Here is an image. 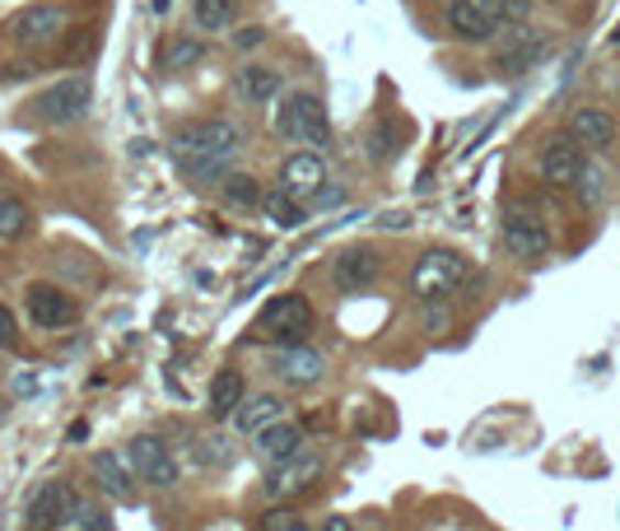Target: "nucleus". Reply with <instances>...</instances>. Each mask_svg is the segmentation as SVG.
<instances>
[{
	"label": "nucleus",
	"mask_w": 620,
	"mask_h": 531,
	"mask_svg": "<svg viewBox=\"0 0 620 531\" xmlns=\"http://www.w3.org/2000/svg\"><path fill=\"white\" fill-rule=\"evenodd\" d=\"M285 416V406H280V397H243V406H239V429L243 434H262L266 424H276Z\"/></svg>",
	"instance_id": "nucleus-23"
},
{
	"label": "nucleus",
	"mask_w": 620,
	"mask_h": 531,
	"mask_svg": "<svg viewBox=\"0 0 620 531\" xmlns=\"http://www.w3.org/2000/svg\"><path fill=\"white\" fill-rule=\"evenodd\" d=\"M443 19H449V29L462 37V43H490V37L499 33V19L480 5V0H449Z\"/></svg>",
	"instance_id": "nucleus-12"
},
{
	"label": "nucleus",
	"mask_w": 620,
	"mask_h": 531,
	"mask_svg": "<svg viewBox=\"0 0 620 531\" xmlns=\"http://www.w3.org/2000/svg\"><path fill=\"white\" fill-rule=\"evenodd\" d=\"M262 331L280 345H299L308 331H313V303L303 294H280L262 308Z\"/></svg>",
	"instance_id": "nucleus-5"
},
{
	"label": "nucleus",
	"mask_w": 620,
	"mask_h": 531,
	"mask_svg": "<svg viewBox=\"0 0 620 531\" xmlns=\"http://www.w3.org/2000/svg\"><path fill=\"white\" fill-rule=\"evenodd\" d=\"M449 308H443L439 299H424V331H430V336H443V331H449Z\"/></svg>",
	"instance_id": "nucleus-31"
},
{
	"label": "nucleus",
	"mask_w": 620,
	"mask_h": 531,
	"mask_svg": "<svg viewBox=\"0 0 620 531\" xmlns=\"http://www.w3.org/2000/svg\"><path fill=\"white\" fill-rule=\"evenodd\" d=\"M262 37H266V29H257V24H247V29H239V33H234V43H239V47H257V43H262Z\"/></svg>",
	"instance_id": "nucleus-36"
},
{
	"label": "nucleus",
	"mask_w": 620,
	"mask_h": 531,
	"mask_svg": "<svg viewBox=\"0 0 620 531\" xmlns=\"http://www.w3.org/2000/svg\"><path fill=\"white\" fill-rule=\"evenodd\" d=\"M295 531H308V527H303V522H299V527H295Z\"/></svg>",
	"instance_id": "nucleus-40"
},
{
	"label": "nucleus",
	"mask_w": 620,
	"mask_h": 531,
	"mask_svg": "<svg viewBox=\"0 0 620 531\" xmlns=\"http://www.w3.org/2000/svg\"><path fill=\"white\" fill-rule=\"evenodd\" d=\"M503 243H509L513 257H522V262H541V257L551 252V229H546V220H541L536 210L513 206L509 214H503Z\"/></svg>",
	"instance_id": "nucleus-7"
},
{
	"label": "nucleus",
	"mask_w": 620,
	"mask_h": 531,
	"mask_svg": "<svg viewBox=\"0 0 620 531\" xmlns=\"http://www.w3.org/2000/svg\"><path fill=\"white\" fill-rule=\"evenodd\" d=\"M197 56H201L197 43H178V47L168 52V62H173V66H187V62H197Z\"/></svg>",
	"instance_id": "nucleus-34"
},
{
	"label": "nucleus",
	"mask_w": 620,
	"mask_h": 531,
	"mask_svg": "<svg viewBox=\"0 0 620 531\" xmlns=\"http://www.w3.org/2000/svg\"><path fill=\"white\" fill-rule=\"evenodd\" d=\"M0 350H19V322L5 303H0Z\"/></svg>",
	"instance_id": "nucleus-33"
},
{
	"label": "nucleus",
	"mask_w": 620,
	"mask_h": 531,
	"mask_svg": "<svg viewBox=\"0 0 620 531\" xmlns=\"http://www.w3.org/2000/svg\"><path fill=\"white\" fill-rule=\"evenodd\" d=\"M299 452H303V429H299V424H289V420L266 424L262 434H257V457H262L266 466L289 462V457H299Z\"/></svg>",
	"instance_id": "nucleus-19"
},
{
	"label": "nucleus",
	"mask_w": 620,
	"mask_h": 531,
	"mask_svg": "<svg viewBox=\"0 0 620 531\" xmlns=\"http://www.w3.org/2000/svg\"><path fill=\"white\" fill-rule=\"evenodd\" d=\"M66 33V10L62 5H33L14 19V43L24 47H47Z\"/></svg>",
	"instance_id": "nucleus-13"
},
{
	"label": "nucleus",
	"mask_w": 620,
	"mask_h": 531,
	"mask_svg": "<svg viewBox=\"0 0 620 531\" xmlns=\"http://www.w3.org/2000/svg\"><path fill=\"white\" fill-rule=\"evenodd\" d=\"M80 527H85V531H108V522H103L99 508H85V504H80Z\"/></svg>",
	"instance_id": "nucleus-35"
},
{
	"label": "nucleus",
	"mask_w": 620,
	"mask_h": 531,
	"mask_svg": "<svg viewBox=\"0 0 620 531\" xmlns=\"http://www.w3.org/2000/svg\"><path fill=\"white\" fill-rule=\"evenodd\" d=\"M303 518L295 513V508H270V513L262 518V531H295Z\"/></svg>",
	"instance_id": "nucleus-32"
},
{
	"label": "nucleus",
	"mask_w": 620,
	"mask_h": 531,
	"mask_svg": "<svg viewBox=\"0 0 620 531\" xmlns=\"http://www.w3.org/2000/svg\"><path fill=\"white\" fill-rule=\"evenodd\" d=\"M322 531H355V527H351V518H326Z\"/></svg>",
	"instance_id": "nucleus-37"
},
{
	"label": "nucleus",
	"mask_w": 620,
	"mask_h": 531,
	"mask_svg": "<svg viewBox=\"0 0 620 531\" xmlns=\"http://www.w3.org/2000/svg\"><path fill=\"white\" fill-rule=\"evenodd\" d=\"M93 103V80L89 75H66V80H56L52 89H43L33 98V117L47 126H66V122H80Z\"/></svg>",
	"instance_id": "nucleus-3"
},
{
	"label": "nucleus",
	"mask_w": 620,
	"mask_h": 531,
	"mask_svg": "<svg viewBox=\"0 0 620 531\" xmlns=\"http://www.w3.org/2000/svg\"><path fill=\"white\" fill-rule=\"evenodd\" d=\"M332 275H336L341 289H369L383 275V257L374 247H345L336 257V266H332Z\"/></svg>",
	"instance_id": "nucleus-16"
},
{
	"label": "nucleus",
	"mask_w": 620,
	"mask_h": 531,
	"mask_svg": "<svg viewBox=\"0 0 620 531\" xmlns=\"http://www.w3.org/2000/svg\"><path fill=\"white\" fill-rule=\"evenodd\" d=\"M326 187V164L318 150H299L280 164V191L295 196V201H318Z\"/></svg>",
	"instance_id": "nucleus-9"
},
{
	"label": "nucleus",
	"mask_w": 620,
	"mask_h": 531,
	"mask_svg": "<svg viewBox=\"0 0 620 531\" xmlns=\"http://www.w3.org/2000/svg\"><path fill=\"white\" fill-rule=\"evenodd\" d=\"M24 308H29L33 327H43V331H62V327L75 322V299L62 285H29L24 289Z\"/></svg>",
	"instance_id": "nucleus-10"
},
{
	"label": "nucleus",
	"mask_w": 620,
	"mask_h": 531,
	"mask_svg": "<svg viewBox=\"0 0 620 531\" xmlns=\"http://www.w3.org/2000/svg\"><path fill=\"white\" fill-rule=\"evenodd\" d=\"M220 187H224V196H229L234 206H252V210H257V206L266 201V191L257 187V177H247V173H224Z\"/></svg>",
	"instance_id": "nucleus-26"
},
{
	"label": "nucleus",
	"mask_w": 620,
	"mask_h": 531,
	"mask_svg": "<svg viewBox=\"0 0 620 531\" xmlns=\"http://www.w3.org/2000/svg\"><path fill=\"white\" fill-rule=\"evenodd\" d=\"M569 135L584 150H611L616 141V122H611V112L607 108H578L569 117Z\"/></svg>",
	"instance_id": "nucleus-20"
},
{
	"label": "nucleus",
	"mask_w": 620,
	"mask_h": 531,
	"mask_svg": "<svg viewBox=\"0 0 620 531\" xmlns=\"http://www.w3.org/2000/svg\"><path fill=\"white\" fill-rule=\"evenodd\" d=\"M247 397V383H243V373L239 368H224L215 383H210V416L215 420H234L239 416V406Z\"/></svg>",
	"instance_id": "nucleus-21"
},
{
	"label": "nucleus",
	"mask_w": 620,
	"mask_h": 531,
	"mask_svg": "<svg viewBox=\"0 0 620 531\" xmlns=\"http://www.w3.org/2000/svg\"><path fill=\"white\" fill-rule=\"evenodd\" d=\"M29 233V206L14 196H0V243H14Z\"/></svg>",
	"instance_id": "nucleus-27"
},
{
	"label": "nucleus",
	"mask_w": 620,
	"mask_h": 531,
	"mask_svg": "<svg viewBox=\"0 0 620 531\" xmlns=\"http://www.w3.org/2000/svg\"><path fill=\"white\" fill-rule=\"evenodd\" d=\"M472 280V266L462 252H449V247H434L424 252V257L416 262L411 270V289L420 294V299H443V294H453Z\"/></svg>",
	"instance_id": "nucleus-4"
},
{
	"label": "nucleus",
	"mask_w": 620,
	"mask_h": 531,
	"mask_svg": "<svg viewBox=\"0 0 620 531\" xmlns=\"http://www.w3.org/2000/svg\"><path fill=\"white\" fill-rule=\"evenodd\" d=\"M126 462H131V471H135V480H145V485H154V489H173V485H178V462H173V452H168L159 439H150V434L131 439Z\"/></svg>",
	"instance_id": "nucleus-8"
},
{
	"label": "nucleus",
	"mask_w": 620,
	"mask_h": 531,
	"mask_svg": "<svg viewBox=\"0 0 620 531\" xmlns=\"http://www.w3.org/2000/svg\"><path fill=\"white\" fill-rule=\"evenodd\" d=\"M276 373L289 383V387H313L322 373H326V359L318 350H308L303 341L299 345H285L280 354H276Z\"/></svg>",
	"instance_id": "nucleus-17"
},
{
	"label": "nucleus",
	"mask_w": 620,
	"mask_h": 531,
	"mask_svg": "<svg viewBox=\"0 0 620 531\" xmlns=\"http://www.w3.org/2000/svg\"><path fill=\"white\" fill-rule=\"evenodd\" d=\"M239 150H243V135L234 122H191L173 135V159L191 177H201V182L224 177L229 164L239 159Z\"/></svg>",
	"instance_id": "nucleus-1"
},
{
	"label": "nucleus",
	"mask_w": 620,
	"mask_h": 531,
	"mask_svg": "<svg viewBox=\"0 0 620 531\" xmlns=\"http://www.w3.org/2000/svg\"><path fill=\"white\" fill-rule=\"evenodd\" d=\"M70 513H80V495H75L66 480H47V485L33 489L24 527L29 531H56V527H70Z\"/></svg>",
	"instance_id": "nucleus-6"
},
{
	"label": "nucleus",
	"mask_w": 620,
	"mask_h": 531,
	"mask_svg": "<svg viewBox=\"0 0 620 531\" xmlns=\"http://www.w3.org/2000/svg\"><path fill=\"white\" fill-rule=\"evenodd\" d=\"M584 164H588L584 145H578L574 135H555V141H546V150H541V177H546L551 187H574Z\"/></svg>",
	"instance_id": "nucleus-11"
},
{
	"label": "nucleus",
	"mask_w": 620,
	"mask_h": 531,
	"mask_svg": "<svg viewBox=\"0 0 620 531\" xmlns=\"http://www.w3.org/2000/svg\"><path fill=\"white\" fill-rule=\"evenodd\" d=\"M401 224H411V214H387L383 229H401Z\"/></svg>",
	"instance_id": "nucleus-38"
},
{
	"label": "nucleus",
	"mask_w": 620,
	"mask_h": 531,
	"mask_svg": "<svg viewBox=\"0 0 620 531\" xmlns=\"http://www.w3.org/2000/svg\"><path fill=\"white\" fill-rule=\"evenodd\" d=\"M499 24H528V14H532V0H480Z\"/></svg>",
	"instance_id": "nucleus-28"
},
{
	"label": "nucleus",
	"mask_w": 620,
	"mask_h": 531,
	"mask_svg": "<svg viewBox=\"0 0 620 531\" xmlns=\"http://www.w3.org/2000/svg\"><path fill=\"white\" fill-rule=\"evenodd\" d=\"M318 471H322L318 457H303V452H299V457H289V462H276V466H270V480H266V495L285 499V495H295V489H308L318 480Z\"/></svg>",
	"instance_id": "nucleus-18"
},
{
	"label": "nucleus",
	"mask_w": 620,
	"mask_h": 531,
	"mask_svg": "<svg viewBox=\"0 0 620 531\" xmlns=\"http://www.w3.org/2000/svg\"><path fill=\"white\" fill-rule=\"evenodd\" d=\"M280 93V75L270 70V66H243L239 70V98L243 103H270V98Z\"/></svg>",
	"instance_id": "nucleus-22"
},
{
	"label": "nucleus",
	"mask_w": 620,
	"mask_h": 531,
	"mask_svg": "<svg viewBox=\"0 0 620 531\" xmlns=\"http://www.w3.org/2000/svg\"><path fill=\"white\" fill-rule=\"evenodd\" d=\"M551 5H565V0H551Z\"/></svg>",
	"instance_id": "nucleus-39"
},
{
	"label": "nucleus",
	"mask_w": 620,
	"mask_h": 531,
	"mask_svg": "<svg viewBox=\"0 0 620 531\" xmlns=\"http://www.w3.org/2000/svg\"><path fill=\"white\" fill-rule=\"evenodd\" d=\"M234 0H197L191 5V14H197V24L206 29V33H224L229 24H234Z\"/></svg>",
	"instance_id": "nucleus-25"
},
{
	"label": "nucleus",
	"mask_w": 620,
	"mask_h": 531,
	"mask_svg": "<svg viewBox=\"0 0 620 531\" xmlns=\"http://www.w3.org/2000/svg\"><path fill=\"white\" fill-rule=\"evenodd\" d=\"M546 52H551V37H546V33H541V29H522L509 47H499L495 70H503V75H522V70H532Z\"/></svg>",
	"instance_id": "nucleus-15"
},
{
	"label": "nucleus",
	"mask_w": 620,
	"mask_h": 531,
	"mask_svg": "<svg viewBox=\"0 0 620 531\" xmlns=\"http://www.w3.org/2000/svg\"><path fill=\"white\" fill-rule=\"evenodd\" d=\"M262 210L276 229H299L303 224V201H295V196H285V191H266Z\"/></svg>",
	"instance_id": "nucleus-24"
},
{
	"label": "nucleus",
	"mask_w": 620,
	"mask_h": 531,
	"mask_svg": "<svg viewBox=\"0 0 620 531\" xmlns=\"http://www.w3.org/2000/svg\"><path fill=\"white\" fill-rule=\"evenodd\" d=\"M392 150H397V131H392V126H378V131L369 135V159L387 164V159H392Z\"/></svg>",
	"instance_id": "nucleus-30"
},
{
	"label": "nucleus",
	"mask_w": 620,
	"mask_h": 531,
	"mask_svg": "<svg viewBox=\"0 0 620 531\" xmlns=\"http://www.w3.org/2000/svg\"><path fill=\"white\" fill-rule=\"evenodd\" d=\"M93 476H99V485L108 489V499H118V504H135L141 499V485H135V471L131 462L122 457V452H93Z\"/></svg>",
	"instance_id": "nucleus-14"
},
{
	"label": "nucleus",
	"mask_w": 620,
	"mask_h": 531,
	"mask_svg": "<svg viewBox=\"0 0 620 531\" xmlns=\"http://www.w3.org/2000/svg\"><path fill=\"white\" fill-rule=\"evenodd\" d=\"M276 131L295 145H313L322 150L332 141V122H326V108L318 93H285L276 108Z\"/></svg>",
	"instance_id": "nucleus-2"
},
{
	"label": "nucleus",
	"mask_w": 620,
	"mask_h": 531,
	"mask_svg": "<svg viewBox=\"0 0 620 531\" xmlns=\"http://www.w3.org/2000/svg\"><path fill=\"white\" fill-rule=\"evenodd\" d=\"M602 182H607V177L597 173V168H588V164H584V173H578V182H574V187H578V196H584L588 206H597V201H602V191H607Z\"/></svg>",
	"instance_id": "nucleus-29"
}]
</instances>
